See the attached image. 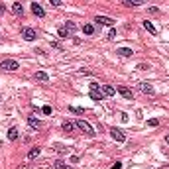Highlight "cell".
<instances>
[{
    "instance_id": "19",
    "label": "cell",
    "mask_w": 169,
    "mask_h": 169,
    "mask_svg": "<svg viewBox=\"0 0 169 169\" xmlns=\"http://www.w3.org/2000/svg\"><path fill=\"white\" fill-rule=\"evenodd\" d=\"M55 169H75V167H71V165H65L61 159H57V161H55Z\"/></svg>"
},
{
    "instance_id": "13",
    "label": "cell",
    "mask_w": 169,
    "mask_h": 169,
    "mask_svg": "<svg viewBox=\"0 0 169 169\" xmlns=\"http://www.w3.org/2000/svg\"><path fill=\"white\" fill-rule=\"evenodd\" d=\"M144 28H145V30H148V32H150L151 35H156V34H157V30H156V26H153L151 22H148V20L144 22Z\"/></svg>"
},
{
    "instance_id": "15",
    "label": "cell",
    "mask_w": 169,
    "mask_h": 169,
    "mask_svg": "<svg viewBox=\"0 0 169 169\" xmlns=\"http://www.w3.org/2000/svg\"><path fill=\"white\" fill-rule=\"evenodd\" d=\"M140 89H142L144 92H148V94H153V87L150 83H140Z\"/></svg>"
},
{
    "instance_id": "33",
    "label": "cell",
    "mask_w": 169,
    "mask_h": 169,
    "mask_svg": "<svg viewBox=\"0 0 169 169\" xmlns=\"http://www.w3.org/2000/svg\"><path fill=\"white\" fill-rule=\"evenodd\" d=\"M120 118H122V122H128V114H124V112H122V114H120Z\"/></svg>"
},
{
    "instance_id": "22",
    "label": "cell",
    "mask_w": 169,
    "mask_h": 169,
    "mask_svg": "<svg viewBox=\"0 0 169 169\" xmlns=\"http://www.w3.org/2000/svg\"><path fill=\"white\" fill-rule=\"evenodd\" d=\"M53 150H55L57 153H65V151H67V150H65V145H63V144H55V145H53Z\"/></svg>"
},
{
    "instance_id": "30",
    "label": "cell",
    "mask_w": 169,
    "mask_h": 169,
    "mask_svg": "<svg viewBox=\"0 0 169 169\" xmlns=\"http://www.w3.org/2000/svg\"><path fill=\"white\" fill-rule=\"evenodd\" d=\"M51 6H61V0H49Z\"/></svg>"
},
{
    "instance_id": "11",
    "label": "cell",
    "mask_w": 169,
    "mask_h": 169,
    "mask_svg": "<svg viewBox=\"0 0 169 169\" xmlns=\"http://www.w3.org/2000/svg\"><path fill=\"white\" fill-rule=\"evenodd\" d=\"M91 98L97 100V102H100L102 98H104V94H102V91H91Z\"/></svg>"
},
{
    "instance_id": "27",
    "label": "cell",
    "mask_w": 169,
    "mask_h": 169,
    "mask_svg": "<svg viewBox=\"0 0 169 169\" xmlns=\"http://www.w3.org/2000/svg\"><path fill=\"white\" fill-rule=\"evenodd\" d=\"M91 91H100V85L98 83H91Z\"/></svg>"
},
{
    "instance_id": "24",
    "label": "cell",
    "mask_w": 169,
    "mask_h": 169,
    "mask_svg": "<svg viewBox=\"0 0 169 169\" xmlns=\"http://www.w3.org/2000/svg\"><path fill=\"white\" fill-rule=\"evenodd\" d=\"M65 28H67V30H71V32H75V24H73V22H65Z\"/></svg>"
},
{
    "instance_id": "20",
    "label": "cell",
    "mask_w": 169,
    "mask_h": 169,
    "mask_svg": "<svg viewBox=\"0 0 169 169\" xmlns=\"http://www.w3.org/2000/svg\"><path fill=\"white\" fill-rule=\"evenodd\" d=\"M124 4L126 6H140V4H144V0H124Z\"/></svg>"
},
{
    "instance_id": "6",
    "label": "cell",
    "mask_w": 169,
    "mask_h": 169,
    "mask_svg": "<svg viewBox=\"0 0 169 169\" xmlns=\"http://www.w3.org/2000/svg\"><path fill=\"white\" fill-rule=\"evenodd\" d=\"M118 92L122 94L124 98H128V100H132V98H134V92H132V91L128 89V87H124V85H120V87H118Z\"/></svg>"
},
{
    "instance_id": "10",
    "label": "cell",
    "mask_w": 169,
    "mask_h": 169,
    "mask_svg": "<svg viewBox=\"0 0 169 169\" xmlns=\"http://www.w3.org/2000/svg\"><path fill=\"white\" fill-rule=\"evenodd\" d=\"M116 53H118V55H120V57H130V55H132V53H134V51H132V49H130V47H120V49H118V51H116Z\"/></svg>"
},
{
    "instance_id": "32",
    "label": "cell",
    "mask_w": 169,
    "mask_h": 169,
    "mask_svg": "<svg viewBox=\"0 0 169 169\" xmlns=\"http://www.w3.org/2000/svg\"><path fill=\"white\" fill-rule=\"evenodd\" d=\"M69 110H71V112H77V114H79V112H83V110H81V108H77V106H71Z\"/></svg>"
},
{
    "instance_id": "25",
    "label": "cell",
    "mask_w": 169,
    "mask_h": 169,
    "mask_svg": "<svg viewBox=\"0 0 169 169\" xmlns=\"http://www.w3.org/2000/svg\"><path fill=\"white\" fill-rule=\"evenodd\" d=\"M116 38V30L114 28H110V32H108V40H114Z\"/></svg>"
},
{
    "instance_id": "23",
    "label": "cell",
    "mask_w": 169,
    "mask_h": 169,
    "mask_svg": "<svg viewBox=\"0 0 169 169\" xmlns=\"http://www.w3.org/2000/svg\"><path fill=\"white\" fill-rule=\"evenodd\" d=\"M148 126H150V128H156V126H159V120H157V118H151V120H148Z\"/></svg>"
},
{
    "instance_id": "4",
    "label": "cell",
    "mask_w": 169,
    "mask_h": 169,
    "mask_svg": "<svg viewBox=\"0 0 169 169\" xmlns=\"http://www.w3.org/2000/svg\"><path fill=\"white\" fill-rule=\"evenodd\" d=\"M110 136H112L116 142H120V144L126 142V134H124L122 130H118V128H112V130H110Z\"/></svg>"
},
{
    "instance_id": "5",
    "label": "cell",
    "mask_w": 169,
    "mask_h": 169,
    "mask_svg": "<svg viewBox=\"0 0 169 169\" xmlns=\"http://www.w3.org/2000/svg\"><path fill=\"white\" fill-rule=\"evenodd\" d=\"M94 22H97L98 26H110V28L114 26V20L108 18V16H97V18H94Z\"/></svg>"
},
{
    "instance_id": "21",
    "label": "cell",
    "mask_w": 169,
    "mask_h": 169,
    "mask_svg": "<svg viewBox=\"0 0 169 169\" xmlns=\"http://www.w3.org/2000/svg\"><path fill=\"white\" fill-rule=\"evenodd\" d=\"M63 130L65 132H73V130H75V124H73V122H63Z\"/></svg>"
},
{
    "instance_id": "14",
    "label": "cell",
    "mask_w": 169,
    "mask_h": 169,
    "mask_svg": "<svg viewBox=\"0 0 169 169\" xmlns=\"http://www.w3.org/2000/svg\"><path fill=\"white\" fill-rule=\"evenodd\" d=\"M12 12L16 14V16H20V14H24V8H22L20 2H14V4H12Z\"/></svg>"
},
{
    "instance_id": "16",
    "label": "cell",
    "mask_w": 169,
    "mask_h": 169,
    "mask_svg": "<svg viewBox=\"0 0 169 169\" xmlns=\"http://www.w3.org/2000/svg\"><path fill=\"white\" fill-rule=\"evenodd\" d=\"M40 151H41L40 148H32L30 151H28V159H35V157L40 156Z\"/></svg>"
},
{
    "instance_id": "17",
    "label": "cell",
    "mask_w": 169,
    "mask_h": 169,
    "mask_svg": "<svg viewBox=\"0 0 169 169\" xmlns=\"http://www.w3.org/2000/svg\"><path fill=\"white\" fill-rule=\"evenodd\" d=\"M83 32H85L87 35H92V34H94V26H92V24H85V26H83Z\"/></svg>"
},
{
    "instance_id": "31",
    "label": "cell",
    "mask_w": 169,
    "mask_h": 169,
    "mask_svg": "<svg viewBox=\"0 0 169 169\" xmlns=\"http://www.w3.org/2000/svg\"><path fill=\"white\" fill-rule=\"evenodd\" d=\"M120 167H122L120 161H114V163H112V169H120Z\"/></svg>"
},
{
    "instance_id": "29",
    "label": "cell",
    "mask_w": 169,
    "mask_h": 169,
    "mask_svg": "<svg viewBox=\"0 0 169 169\" xmlns=\"http://www.w3.org/2000/svg\"><path fill=\"white\" fill-rule=\"evenodd\" d=\"M41 112H43V114H51V106H43Z\"/></svg>"
},
{
    "instance_id": "8",
    "label": "cell",
    "mask_w": 169,
    "mask_h": 169,
    "mask_svg": "<svg viewBox=\"0 0 169 169\" xmlns=\"http://www.w3.org/2000/svg\"><path fill=\"white\" fill-rule=\"evenodd\" d=\"M100 89H102V94H106V97H112V94L116 92V89H114V87H110V85H102Z\"/></svg>"
},
{
    "instance_id": "35",
    "label": "cell",
    "mask_w": 169,
    "mask_h": 169,
    "mask_svg": "<svg viewBox=\"0 0 169 169\" xmlns=\"http://www.w3.org/2000/svg\"><path fill=\"white\" fill-rule=\"evenodd\" d=\"M165 142H167V144H169V134H167V136H165Z\"/></svg>"
},
{
    "instance_id": "9",
    "label": "cell",
    "mask_w": 169,
    "mask_h": 169,
    "mask_svg": "<svg viewBox=\"0 0 169 169\" xmlns=\"http://www.w3.org/2000/svg\"><path fill=\"white\" fill-rule=\"evenodd\" d=\"M28 124H30V126L34 128V130H38L40 126H41V122L35 118V116H28Z\"/></svg>"
},
{
    "instance_id": "28",
    "label": "cell",
    "mask_w": 169,
    "mask_h": 169,
    "mask_svg": "<svg viewBox=\"0 0 169 169\" xmlns=\"http://www.w3.org/2000/svg\"><path fill=\"white\" fill-rule=\"evenodd\" d=\"M138 69H140V71H145V69H150V65H145V63H140V65H138Z\"/></svg>"
},
{
    "instance_id": "2",
    "label": "cell",
    "mask_w": 169,
    "mask_h": 169,
    "mask_svg": "<svg viewBox=\"0 0 169 169\" xmlns=\"http://www.w3.org/2000/svg\"><path fill=\"white\" fill-rule=\"evenodd\" d=\"M0 69L2 71H16V69H20V63L16 59H4L0 63Z\"/></svg>"
},
{
    "instance_id": "34",
    "label": "cell",
    "mask_w": 169,
    "mask_h": 169,
    "mask_svg": "<svg viewBox=\"0 0 169 169\" xmlns=\"http://www.w3.org/2000/svg\"><path fill=\"white\" fill-rule=\"evenodd\" d=\"M4 14V4H0V16Z\"/></svg>"
},
{
    "instance_id": "3",
    "label": "cell",
    "mask_w": 169,
    "mask_h": 169,
    "mask_svg": "<svg viewBox=\"0 0 169 169\" xmlns=\"http://www.w3.org/2000/svg\"><path fill=\"white\" fill-rule=\"evenodd\" d=\"M22 38H24L26 41H34L35 38H38V34H35L34 28H24V30H22Z\"/></svg>"
},
{
    "instance_id": "26",
    "label": "cell",
    "mask_w": 169,
    "mask_h": 169,
    "mask_svg": "<svg viewBox=\"0 0 169 169\" xmlns=\"http://www.w3.org/2000/svg\"><path fill=\"white\" fill-rule=\"evenodd\" d=\"M67 28H61V30H59V35H61V38H67Z\"/></svg>"
},
{
    "instance_id": "12",
    "label": "cell",
    "mask_w": 169,
    "mask_h": 169,
    "mask_svg": "<svg viewBox=\"0 0 169 169\" xmlns=\"http://www.w3.org/2000/svg\"><path fill=\"white\" fill-rule=\"evenodd\" d=\"M18 136H20V134H18V128H14V126H12V128L8 130V140L16 142V140H18Z\"/></svg>"
},
{
    "instance_id": "18",
    "label": "cell",
    "mask_w": 169,
    "mask_h": 169,
    "mask_svg": "<svg viewBox=\"0 0 169 169\" xmlns=\"http://www.w3.org/2000/svg\"><path fill=\"white\" fill-rule=\"evenodd\" d=\"M35 79H38V81H41V83H45V81H47L49 77H47V73H43V71H38V73H35Z\"/></svg>"
},
{
    "instance_id": "1",
    "label": "cell",
    "mask_w": 169,
    "mask_h": 169,
    "mask_svg": "<svg viewBox=\"0 0 169 169\" xmlns=\"http://www.w3.org/2000/svg\"><path fill=\"white\" fill-rule=\"evenodd\" d=\"M75 126L81 130V132H85V134L87 136H94V128L91 126V124L89 122H87V120H83V118H79L77 122H75Z\"/></svg>"
},
{
    "instance_id": "7",
    "label": "cell",
    "mask_w": 169,
    "mask_h": 169,
    "mask_svg": "<svg viewBox=\"0 0 169 169\" xmlns=\"http://www.w3.org/2000/svg\"><path fill=\"white\" fill-rule=\"evenodd\" d=\"M32 12H34L38 18H43V16H45V10H43L38 2H34V4H32Z\"/></svg>"
}]
</instances>
